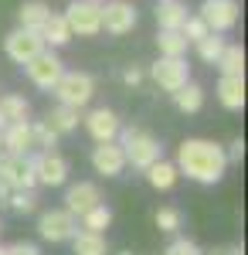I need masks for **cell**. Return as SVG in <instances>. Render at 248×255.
<instances>
[{
  "mask_svg": "<svg viewBox=\"0 0 248 255\" xmlns=\"http://www.w3.org/2000/svg\"><path fill=\"white\" fill-rule=\"evenodd\" d=\"M173 167H177V174L191 177L197 184H218L228 174V157H225V146H218L211 139H184L177 146Z\"/></svg>",
  "mask_w": 248,
  "mask_h": 255,
  "instance_id": "1",
  "label": "cell"
},
{
  "mask_svg": "<svg viewBox=\"0 0 248 255\" xmlns=\"http://www.w3.org/2000/svg\"><path fill=\"white\" fill-rule=\"evenodd\" d=\"M116 143H119V146H123V153H126V167L133 163L136 170H146L150 163L163 160V146H160V139L150 136V133H143V129H136V126L119 129Z\"/></svg>",
  "mask_w": 248,
  "mask_h": 255,
  "instance_id": "2",
  "label": "cell"
},
{
  "mask_svg": "<svg viewBox=\"0 0 248 255\" xmlns=\"http://www.w3.org/2000/svg\"><path fill=\"white\" fill-rule=\"evenodd\" d=\"M51 92H55V99L61 102V106L82 109V106H89L92 96H96V79H92L89 72H68V68H65Z\"/></svg>",
  "mask_w": 248,
  "mask_h": 255,
  "instance_id": "3",
  "label": "cell"
},
{
  "mask_svg": "<svg viewBox=\"0 0 248 255\" xmlns=\"http://www.w3.org/2000/svg\"><path fill=\"white\" fill-rule=\"evenodd\" d=\"M61 17L68 24L72 38L75 34L78 38H96L102 31V3H96V0H72Z\"/></svg>",
  "mask_w": 248,
  "mask_h": 255,
  "instance_id": "4",
  "label": "cell"
},
{
  "mask_svg": "<svg viewBox=\"0 0 248 255\" xmlns=\"http://www.w3.org/2000/svg\"><path fill=\"white\" fill-rule=\"evenodd\" d=\"M0 180L17 191V187H38L34 177V153H0Z\"/></svg>",
  "mask_w": 248,
  "mask_h": 255,
  "instance_id": "5",
  "label": "cell"
},
{
  "mask_svg": "<svg viewBox=\"0 0 248 255\" xmlns=\"http://www.w3.org/2000/svg\"><path fill=\"white\" fill-rule=\"evenodd\" d=\"M24 72H27L31 85H38L41 92H51L58 85V79H61V72H65V65H61V58L51 48H44V51H38L34 58L24 65Z\"/></svg>",
  "mask_w": 248,
  "mask_h": 255,
  "instance_id": "6",
  "label": "cell"
},
{
  "mask_svg": "<svg viewBox=\"0 0 248 255\" xmlns=\"http://www.w3.org/2000/svg\"><path fill=\"white\" fill-rule=\"evenodd\" d=\"M197 17L208 24L211 34H228L242 17V7H238V0H204Z\"/></svg>",
  "mask_w": 248,
  "mask_h": 255,
  "instance_id": "7",
  "label": "cell"
},
{
  "mask_svg": "<svg viewBox=\"0 0 248 255\" xmlns=\"http://www.w3.org/2000/svg\"><path fill=\"white\" fill-rule=\"evenodd\" d=\"M150 79L163 89V92H177V89H184L187 82H191V65L184 58H156L150 65Z\"/></svg>",
  "mask_w": 248,
  "mask_h": 255,
  "instance_id": "8",
  "label": "cell"
},
{
  "mask_svg": "<svg viewBox=\"0 0 248 255\" xmlns=\"http://www.w3.org/2000/svg\"><path fill=\"white\" fill-rule=\"evenodd\" d=\"M136 7L129 0H106L102 3V31L106 34H116V38H123V34H129L136 27Z\"/></svg>",
  "mask_w": 248,
  "mask_h": 255,
  "instance_id": "9",
  "label": "cell"
},
{
  "mask_svg": "<svg viewBox=\"0 0 248 255\" xmlns=\"http://www.w3.org/2000/svg\"><path fill=\"white\" fill-rule=\"evenodd\" d=\"M75 232H78V218L68 215L65 208H51L38 218V235L44 242H72Z\"/></svg>",
  "mask_w": 248,
  "mask_h": 255,
  "instance_id": "10",
  "label": "cell"
},
{
  "mask_svg": "<svg viewBox=\"0 0 248 255\" xmlns=\"http://www.w3.org/2000/svg\"><path fill=\"white\" fill-rule=\"evenodd\" d=\"M3 51L14 65H27L38 51H44V41L38 31H27V27H14L7 38H3Z\"/></svg>",
  "mask_w": 248,
  "mask_h": 255,
  "instance_id": "11",
  "label": "cell"
},
{
  "mask_svg": "<svg viewBox=\"0 0 248 255\" xmlns=\"http://www.w3.org/2000/svg\"><path fill=\"white\" fill-rule=\"evenodd\" d=\"M34 177L44 187H61L68 180V160L61 157L58 150H48V153H34Z\"/></svg>",
  "mask_w": 248,
  "mask_h": 255,
  "instance_id": "12",
  "label": "cell"
},
{
  "mask_svg": "<svg viewBox=\"0 0 248 255\" xmlns=\"http://www.w3.org/2000/svg\"><path fill=\"white\" fill-rule=\"evenodd\" d=\"M85 133L96 139V143H113L116 136H119V129H123V123H119V116H116L113 109H106V106H99V109H92V113H85Z\"/></svg>",
  "mask_w": 248,
  "mask_h": 255,
  "instance_id": "13",
  "label": "cell"
},
{
  "mask_svg": "<svg viewBox=\"0 0 248 255\" xmlns=\"http://www.w3.org/2000/svg\"><path fill=\"white\" fill-rule=\"evenodd\" d=\"M89 160H92V170L99 177H119L126 170V153H123V146L116 139L113 143H96Z\"/></svg>",
  "mask_w": 248,
  "mask_h": 255,
  "instance_id": "14",
  "label": "cell"
},
{
  "mask_svg": "<svg viewBox=\"0 0 248 255\" xmlns=\"http://www.w3.org/2000/svg\"><path fill=\"white\" fill-rule=\"evenodd\" d=\"M96 204H102V194H99V187L92 180H78V184H72V187L65 191V211H68V215L82 218L85 211H92Z\"/></svg>",
  "mask_w": 248,
  "mask_h": 255,
  "instance_id": "15",
  "label": "cell"
},
{
  "mask_svg": "<svg viewBox=\"0 0 248 255\" xmlns=\"http://www.w3.org/2000/svg\"><path fill=\"white\" fill-rule=\"evenodd\" d=\"M0 146L3 153H31L34 150V139H31V119H20V123H10L0 129Z\"/></svg>",
  "mask_w": 248,
  "mask_h": 255,
  "instance_id": "16",
  "label": "cell"
},
{
  "mask_svg": "<svg viewBox=\"0 0 248 255\" xmlns=\"http://www.w3.org/2000/svg\"><path fill=\"white\" fill-rule=\"evenodd\" d=\"M31 116V102L17 92H3L0 96V129L10 126V123H20V119Z\"/></svg>",
  "mask_w": 248,
  "mask_h": 255,
  "instance_id": "17",
  "label": "cell"
},
{
  "mask_svg": "<svg viewBox=\"0 0 248 255\" xmlns=\"http://www.w3.org/2000/svg\"><path fill=\"white\" fill-rule=\"evenodd\" d=\"M48 17H51V7L44 0H24L17 7V27H27V31H41Z\"/></svg>",
  "mask_w": 248,
  "mask_h": 255,
  "instance_id": "18",
  "label": "cell"
},
{
  "mask_svg": "<svg viewBox=\"0 0 248 255\" xmlns=\"http://www.w3.org/2000/svg\"><path fill=\"white\" fill-rule=\"evenodd\" d=\"M187 17L191 14H187V7L180 0H160L156 3V24H160V31H180Z\"/></svg>",
  "mask_w": 248,
  "mask_h": 255,
  "instance_id": "19",
  "label": "cell"
},
{
  "mask_svg": "<svg viewBox=\"0 0 248 255\" xmlns=\"http://www.w3.org/2000/svg\"><path fill=\"white\" fill-rule=\"evenodd\" d=\"M218 102H221L225 109H242V106H245V79L221 75V79H218Z\"/></svg>",
  "mask_w": 248,
  "mask_h": 255,
  "instance_id": "20",
  "label": "cell"
},
{
  "mask_svg": "<svg viewBox=\"0 0 248 255\" xmlns=\"http://www.w3.org/2000/svg\"><path fill=\"white\" fill-rule=\"evenodd\" d=\"M38 34H41V41H44V48H51V51H55V48H65V44L72 41V31H68V24H65L61 14H51Z\"/></svg>",
  "mask_w": 248,
  "mask_h": 255,
  "instance_id": "21",
  "label": "cell"
},
{
  "mask_svg": "<svg viewBox=\"0 0 248 255\" xmlns=\"http://www.w3.org/2000/svg\"><path fill=\"white\" fill-rule=\"evenodd\" d=\"M44 123L55 129L58 136H65V133H72V129H78V123H82V116H78V109H72V106H61L58 102L55 109L44 116Z\"/></svg>",
  "mask_w": 248,
  "mask_h": 255,
  "instance_id": "22",
  "label": "cell"
},
{
  "mask_svg": "<svg viewBox=\"0 0 248 255\" xmlns=\"http://www.w3.org/2000/svg\"><path fill=\"white\" fill-rule=\"evenodd\" d=\"M143 174H146V180H150V187H156V191H170L173 184H177V177H180L170 160H156V163H150Z\"/></svg>",
  "mask_w": 248,
  "mask_h": 255,
  "instance_id": "23",
  "label": "cell"
},
{
  "mask_svg": "<svg viewBox=\"0 0 248 255\" xmlns=\"http://www.w3.org/2000/svg\"><path fill=\"white\" fill-rule=\"evenodd\" d=\"M72 255H109V242H106V235L75 232L72 235Z\"/></svg>",
  "mask_w": 248,
  "mask_h": 255,
  "instance_id": "24",
  "label": "cell"
},
{
  "mask_svg": "<svg viewBox=\"0 0 248 255\" xmlns=\"http://www.w3.org/2000/svg\"><path fill=\"white\" fill-rule=\"evenodd\" d=\"M218 68H221V75L245 79V51H242V44H225V51L218 58Z\"/></svg>",
  "mask_w": 248,
  "mask_h": 255,
  "instance_id": "25",
  "label": "cell"
},
{
  "mask_svg": "<svg viewBox=\"0 0 248 255\" xmlns=\"http://www.w3.org/2000/svg\"><path fill=\"white\" fill-rule=\"evenodd\" d=\"M173 102H177V109L180 113H201V106H204V89L197 85V82H187L184 89H177L173 92Z\"/></svg>",
  "mask_w": 248,
  "mask_h": 255,
  "instance_id": "26",
  "label": "cell"
},
{
  "mask_svg": "<svg viewBox=\"0 0 248 255\" xmlns=\"http://www.w3.org/2000/svg\"><path fill=\"white\" fill-rule=\"evenodd\" d=\"M109 225H113V211L106 204H96L92 211H85V215L78 218V228L82 232H92V235H106Z\"/></svg>",
  "mask_w": 248,
  "mask_h": 255,
  "instance_id": "27",
  "label": "cell"
},
{
  "mask_svg": "<svg viewBox=\"0 0 248 255\" xmlns=\"http://www.w3.org/2000/svg\"><path fill=\"white\" fill-rule=\"evenodd\" d=\"M156 48H160V58H184L187 55V38L180 31H160Z\"/></svg>",
  "mask_w": 248,
  "mask_h": 255,
  "instance_id": "28",
  "label": "cell"
},
{
  "mask_svg": "<svg viewBox=\"0 0 248 255\" xmlns=\"http://www.w3.org/2000/svg\"><path fill=\"white\" fill-rule=\"evenodd\" d=\"M225 44L228 41L221 38V34H208V38H201L194 48H197V58L204 61V65H218V58H221V51H225Z\"/></svg>",
  "mask_w": 248,
  "mask_h": 255,
  "instance_id": "29",
  "label": "cell"
},
{
  "mask_svg": "<svg viewBox=\"0 0 248 255\" xmlns=\"http://www.w3.org/2000/svg\"><path fill=\"white\" fill-rule=\"evenodd\" d=\"M31 139H34L38 153H48V150H55V146H58V133L44 123V119H31Z\"/></svg>",
  "mask_w": 248,
  "mask_h": 255,
  "instance_id": "30",
  "label": "cell"
},
{
  "mask_svg": "<svg viewBox=\"0 0 248 255\" xmlns=\"http://www.w3.org/2000/svg\"><path fill=\"white\" fill-rule=\"evenodd\" d=\"M7 208L17 211V215H31V211L38 208V194H34V187H17V191H10Z\"/></svg>",
  "mask_w": 248,
  "mask_h": 255,
  "instance_id": "31",
  "label": "cell"
},
{
  "mask_svg": "<svg viewBox=\"0 0 248 255\" xmlns=\"http://www.w3.org/2000/svg\"><path fill=\"white\" fill-rule=\"evenodd\" d=\"M156 228L167 232V235H177L180 232V211L177 208H160L156 211Z\"/></svg>",
  "mask_w": 248,
  "mask_h": 255,
  "instance_id": "32",
  "label": "cell"
},
{
  "mask_svg": "<svg viewBox=\"0 0 248 255\" xmlns=\"http://www.w3.org/2000/svg\"><path fill=\"white\" fill-rule=\"evenodd\" d=\"M180 34L187 38V44H197L201 38H208L211 31H208V24H204V20H201L197 14H194V17H187V20H184V27H180Z\"/></svg>",
  "mask_w": 248,
  "mask_h": 255,
  "instance_id": "33",
  "label": "cell"
},
{
  "mask_svg": "<svg viewBox=\"0 0 248 255\" xmlns=\"http://www.w3.org/2000/svg\"><path fill=\"white\" fill-rule=\"evenodd\" d=\"M163 255H204V252H201V245L191 242V238H173Z\"/></svg>",
  "mask_w": 248,
  "mask_h": 255,
  "instance_id": "34",
  "label": "cell"
},
{
  "mask_svg": "<svg viewBox=\"0 0 248 255\" xmlns=\"http://www.w3.org/2000/svg\"><path fill=\"white\" fill-rule=\"evenodd\" d=\"M3 255H41V249L34 242H14V245H7Z\"/></svg>",
  "mask_w": 248,
  "mask_h": 255,
  "instance_id": "35",
  "label": "cell"
},
{
  "mask_svg": "<svg viewBox=\"0 0 248 255\" xmlns=\"http://www.w3.org/2000/svg\"><path fill=\"white\" fill-rule=\"evenodd\" d=\"M143 79H146V72H143V68H139V65H129V68H126V72H123V82H126V85H143Z\"/></svg>",
  "mask_w": 248,
  "mask_h": 255,
  "instance_id": "36",
  "label": "cell"
},
{
  "mask_svg": "<svg viewBox=\"0 0 248 255\" xmlns=\"http://www.w3.org/2000/svg\"><path fill=\"white\" fill-rule=\"evenodd\" d=\"M225 157H228V167H231V163H238V160L245 157V143H242V139H231L228 150H225Z\"/></svg>",
  "mask_w": 248,
  "mask_h": 255,
  "instance_id": "37",
  "label": "cell"
},
{
  "mask_svg": "<svg viewBox=\"0 0 248 255\" xmlns=\"http://www.w3.org/2000/svg\"><path fill=\"white\" fill-rule=\"evenodd\" d=\"M204 255H245V249L242 245H218V249H211Z\"/></svg>",
  "mask_w": 248,
  "mask_h": 255,
  "instance_id": "38",
  "label": "cell"
},
{
  "mask_svg": "<svg viewBox=\"0 0 248 255\" xmlns=\"http://www.w3.org/2000/svg\"><path fill=\"white\" fill-rule=\"evenodd\" d=\"M7 197H10V187H7V184L0 180V204H7Z\"/></svg>",
  "mask_w": 248,
  "mask_h": 255,
  "instance_id": "39",
  "label": "cell"
},
{
  "mask_svg": "<svg viewBox=\"0 0 248 255\" xmlns=\"http://www.w3.org/2000/svg\"><path fill=\"white\" fill-rule=\"evenodd\" d=\"M119 255H133V252H129V249H123V252H119Z\"/></svg>",
  "mask_w": 248,
  "mask_h": 255,
  "instance_id": "40",
  "label": "cell"
},
{
  "mask_svg": "<svg viewBox=\"0 0 248 255\" xmlns=\"http://www.w3.org/2000/svg\"><path fill=\"white\" fill-rule=\"evenodd\" d=\"M0 232H3V221H0Z\"/></svg>",
  "mask_w": 248,
  "mask_h": 255,
  "instance_id": "41",
  "label": "cell"
},
{
  "mask_svg": "<svg viewBox=\"0 0 248 255\" xmlns=\"http://www.w3.org/2000/svg\"><path fill=\"white\" fill-rule=\"evenodd\" d=\"M0 255H3V245H0Z\"/></svg>",
  "mask_w": 248,
  "mask_h": 255,
  "instance_id": "42",
  "label": "cell"
},
{
  "mask_svg": "<svg viewBox=\"0 0 248 255\" xmlns=\"http://www.w3.org/2000/svg\"><path fill=\"white\" fill-rule=\"evenodd\" d=\"M96 3H106V0H96Z\"/></svg>",
  "mask_w": 248,
  "mask_h": 255,
  "instance_id": "43",
  "label": "cell"
},
{
  "mask_svg": "<svg viewBox=\"0 0 248 255\" xmlns=\"http://www.w3.org/2000/svg\"><path fill=\"white\" fill-rule=\"evenodd\" d=\"M0 153H3V146H0Z\"/></svg>",
  "mask_w": 248,
  "mask_h": 255,
  "instance_id": "44",
  "label": "cell"
},
{
  "mask_svg": "<svg viewBox=\"0 0 248 255\" xmlns=\"http://www.w3.org/2000/svg\"><path fill=\"white\" fill-rule=\"evenodd\" d=\"M156 3H160V0H156Z\"/></svg>",
  "mask_w": 248,
  "mask_h": 255,
  "instance_id": "45",
  "label": "cell"
}]
</instances>
